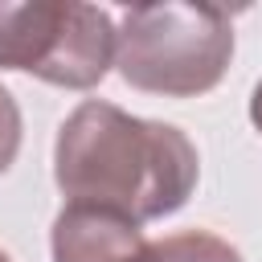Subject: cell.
Listing matches in <instances>:
<instances>
[{"mask_svg": "<svg viewBox=\"0 0 262 262\" xmlns=\"http://www.w3.org/2000/svg\"><path fill=\"white\" fill-rule=\"evenodd\" d=\"M53 180L66 205L147 225L188 205L201 180V156L180 127L86 98L57 127Z\"/></svg>", "mask_w": 262, "mask_h": 262, "instance_id": "cell-1", "label": "cell"}, {"mask_svg": "<svg viewBox=\"0 0 262 262\" xmlns=\"http://www.w3.org/2000/svg\"><path fill=\"white\" fill-rule=\"evenodd\" d=\"M49 250L53 262H242V254L209 229L147 237L143 225L82 205H66L53 217Z\"/></svg>", "mask_w": 262, "mask_h": 262, "instance_id": "cell-4", "label": "cell"}, {"mask_svg": "<svg viewBox=\"0 0 262 262\" xmlns=\"http://www.w3.org/2000/svg\"><path fill=\"white\" fill-rule=\"evenodd\" d=\"M119 29L106 8L82 0H0V70L49 86L90 90L115 66Z\"/></svg>", "mask_w": 262, "mask_h": 262, "instance_id": "cell-3", "label": "cell"}, {"mask_svg": "<svg viewBox=\"0 0 262 262\" xmlns=\"http://www.w3.org/2000/svg\"><path fill=\"white\" fill-rule=\"evenodd\" d=\"M0 262H12V258H8V254H4V250H0Z\"/></svg>", "mask_w": 262, "mask_h": 262, "instance_id": "cell-7", "label": "cell"}, {"mask_svg": "<svg viewBox=\"0 0 262 262\" xmlns=\"http://www.w3.org/2000/svg\"><path fill=\"white\" fill-rule=\"evenodd\" d=\"M20 135H25V123H20V106L12 98L8 86H0V176L12 168L16 151H20Z\"/></svg>", "mask_w": 262, "mask_h": 262, "instance_id": "cell-5", "label": "cell"}, {"mask_svg": "<svg viewBox=\"0 0 262 262\" xmlns=\"http://www.w3.org/2000/svg\"><path fill=\"white\" fill-rule=\"evenodd\" d=\"M115 29L119 78L143 94H209L233 61V20L221 4H135Z\"/></svg>", "mask_w": 262, "mask_h": 262, "instance_id": "cell-2", "label": "cell"}, {"mask_svg": "<svg viewBox=\"0 0 262 262\" xmlns=\"http://www.w3.org/2000/svg\"><path fill=\"white\" fill-rule=\"evenodd\" d=\"M250 119H254V127L262 131V82H258L254 94H250Z\"/></svg>", "mask_w": 262, "mask_h": 262, "instance_id": "cell-6", "label": "cell"}]
</instances>
